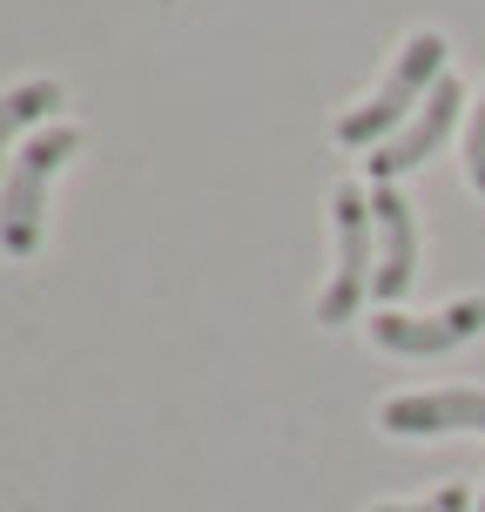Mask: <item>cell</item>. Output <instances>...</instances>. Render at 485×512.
<instances>
[{"instance_id": "obj_1", "label": "cell", "mask_w": 485, "mask_h": 512, "mask_svg": "<svg viewBox=\"0 0 485 512\" xmlns=\"http://www.w3.org/2000/svg\"><path fill=\"white\" fill-rule=\"evenodd\" d=\"M438 68H445V34H411L405 48H398V61H391V75H384V88L371 95L364 108H351L344 122H337V142H351V149H364V142H378V135H391V128H405L418 108H425V95H432Z\"/></svg>"}, {"instance_id": "obj_2", "label": "cell", "mask_w": 485, "mask_h": 512, "mask_svg": "<svg viewBox=\"0 0 485 512\" xmlns=\"http://www.w3.org/2000/svg\"><path fill=\"white\" fill-rule=\"evenodd\" d=\"M81 149L75 128H48V135H34L21 155H14V169L0 182V250L7 256H34L41 250V196H48L54 169Z\"/></svg>"}, {"instance_id": "obj_3", "label": "cell", "mask_w": 485, "mask_h": 512, "mask_svg": "<svg viewBox=\"0 0 485 512\" xmlns=\"http://www.w3.org/2000/svg\"><path fill=\"white\" fill-rule=\"evenodd\" d=\"M371 196L364 189H337V277L331 290L317 297V317L324 324H344L358 317V304L371 297V277H378V256H371Z\"/></svg>"}, {"instance_id": "obj_4", "label": "cell", "mask_w": 485, "mask_h": 512, "mask_svg": "<svg viewBox=\"0 0 485 512\" xmlns=\"http://www.w3.org/2000/svg\"><path fill=\"white\" fill-rule=\"evenodd\" d=\"M479 331H485V297H459L438 317H405V310H378L371 317V337L384 351H398V358H438V351H452V344H465Z\"/></svg>"}, {"instance_id": "obj_5", "label": "cell", "mask_w": 485, "mask_h": 512, "mask_svg": "<svg viewBox=\"0 0 485 512\" xmlns=\"http://www.w3.org/2000/svg\"><path fill=\"white\" fill-rule=\"evenodd\" d=\"M371 223H378V277H371V297L391 310L411 290V277H418V223H411V203L391 182L371 189Z\"/></svg>"}, {"instance_id": "obj_6", "label": "cell", "mask_w": 485, "mask_h": 512, "mask_svg": "<svg viewBox=\"0 0 485 512\" xmlns=\"http://www.w3.org/2000/svg\"><path fill=\"white\" fill-rule=\"evenodd\" d=\"M391 438H438V432H479L485 438V391H405L378 411Z\"/></svg>"}, {"instance_id": "obj_7", "label": "cell", "mask_w": 485, "mask_h": 512, "mask_svg": "<svg viewBox=\"0 0 485 512\" xmlns=\"http://www.w3.org/2000/svg\"><path fill=\"white\" fill-rule=\"evenodd\" d=\"M459 102H465V88L445 75L432 95H425V108H418V115H411V122L398 128L384 149H371V176L391 182V176H405V169H418V162H425V155H432L438 142L452 135V122H459Z\"/></svg>"}, {"instance_id": "obj_8", "label": "cell", "mask_w": 485, "mask_h": 512, "mask_svg": "<svg viewBox=\"0 0 485 512\" xmlns=\"http://www.w3.org/2000/svg\"><path fill=\"white\" fill-rule=\"evenodd\" d=\"M54 108H61V88H54V81H21L14 95H0V162H7V142H14L21 128L48 122Z\"/></svg>"}, {"instance_id": "obj_9", "label": "cell", "mask_w": 485, "mask_h": 512, "mask_svg": "<svg viewBox=\"0 0 485 512\" xmlns=\"http://www.w3.org/2000/svg\"><path fill=\"white\" fill-rule=\"evenodd\" d=\"M465 182L485 196V95L472 108V128H465Z\"/></svg>"}, {"instance_id": "obj_10", "label": "cell", "mask_w": 485, "mask_h": 512, "mask_svg": "<svg viewBox=\"0 0 485 512\" xmlns=\"http://www.w3.org/2000/svg\"><path fill=\"white\" fill-rule=\"evenodd\" d=\"M472 506V492L465 486H438L432 499H411V506H378V512H465Z\"/></svg>"}, {"instance_id": "obj_11", "label": "cell", "mask_w": 485, "mask_h": 512, "mask_svg": "<svg viewBox=\"0 0 485 512\" xmlns=\"http://www.w3.org/2000/svg\"><path fill=\"white\" fill-rule=\"evenodd\" d=\"M479 512H485V499H479Z\"/></svg>"}]
</instances>
